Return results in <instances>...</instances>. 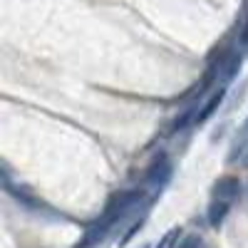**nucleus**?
Here are the masks:
<instances>
[{
    "label": "nucleus",
    "instance_id": "4",
    "mask_svg": "<svg viewBox=\"0 0 248 248\" xmlns=\"http://www.w3.org/2000/svg\"><path fill=\"white\" fill-rule=\"evenodd\" d=\"M223 99H226V90L221 87V90H216L209 99L203 102V107H201V112H199V122H206L209 117H214V114H216V109L223 105Z\"/></svg>",
    "mask_w": 248,
    "mask_h": 248
},
{
    "label": "nucleus",
    "instance_id": "7",
    "mask_svg": "<svg viewBox=\"0 0 248 248\" xmlns=\"http://www.w3.org/2000/svg\"><path fill=\"white\" fill-rule=\"evenodd\" d=\"M181 226H174V229H169L167 233H164L161 238H159V243L154 246V248H174L176 243H179V238H181Z\"/></svg>",
    "mask_w": 248,
    "mask_h": 248
},
{
    "label": "nucleus",
    "instance_id": "10",
    "mask_svg": "<svg viewBox=\"0 0 248 248\" xmlns=\"http://www.w3.org/2000/svg\"><path fill=\"white\" fill-rule=\"evenodd\" d=\"M241 43H243V47H248V20H246V25L241 30Z\"/></svg>",
    "mask_w": 248,
    "mask_h": 248
},
{
    "label": "nucleus",
    "instance_id": "6",
    "mask_svg": "<svg viewBox=\"0 0 248 248\" xmlns=\"http://www.w3.org/2000/svg\"><path fill=\"white\" fill-rule=\"evenodd\" d=\"M238 70H241V55H238V52H231L229 57H226L223 67H221V79H223V85H229V82L238 75Z\"/></svg>",
    "mask_w": 248,
    "mask_h": 248
},
{
    "label": "nucleus",
    "instance_id": "9",
    "mask_svg": "<svg viewBox=\"0 0 248 248\" xmlns=\"http://www.w3.org/2000/svg\"><path fill=\"white\" fill-rule=\"evenodd\" d=\"M179 248H203V243H201V238L191 236V238H184V243Z\"/></svg>",
    "mask_w": 248,
    "mask_h": 248
},
{
    "label": "nucleus",
    "instance_id": "1",
    "mask_svg": "<svg viewBox=\"0 0 248 248\" xmlns=\"http://www.w3.org/2000/svg\"><path fill=\"white\" fill-rule=\"evenodd\" d=\"M174 174V167H171V161L167 154H159L149 167H147V179H144V184H147V189H152V194H161V189L169 184Z\"/></svg>",
    "mask_w": 248,
    "mask_h": 248
},
{
    "label": "nucleus",
    "instance_id": "8",
    "mask_svg": "<svg viewBox=\"0 0 248 248\" xmlns=\"http://www.w3.org/2000/svg\"><path fill=\"white\" fill-rule=\"evenodd\" d=\"M144 221H147V216H141L139 221H134V223L129 226V231L124 233L122 238H119V248H124V246H129V241H132V238H134V236H137V233L141 231V226H144Z\"/></svg>",
    "mask_w": 248,
    "mask_h": 248
},
{
    "label": "nucleus",
    "instance_id": "3",
    "mask_svg": "<svg viewBox=\"0 0 248 248\" xmlns=\"http://www.w3.org/2000/svg\"><path fill=\"white\" fill-rule=\"evenodd\" d=\"M229 211H231V201L214 199V201L209 203V211H206V218H209V226L218 229V226L226 221V216H229Z\"/></svg>",
    "mask_w": 248,
    "mask_h": 248
},
{
    "label": "nucleus",
    "instance_id": "2",
    "mask_svg": "<svg viewBox=\"0 0 248 248\" xmlns=\"http://www.w3.org/2000/svg\"><path fill=\"white\" fill-rule=\"evenodd\" d=\"M238 194H241V181L236 176H223L214 186V199H223V201L233 203L238 199Z\"/></svg>",
    "mask_w": 248,
    "mask_h": 248
},
{
    "label": "nucleus",
    "instance_id": "5",
    "mask_svg": "<svg viewBox=\"0 0 248 248\" xmlns=\"http://www.w3.org/2000/svg\"><path fill=\"white\" fill-rule=\"evenodd\" d=\"M199 112H201V107H199V105H191L189 109H184V112L174 119L171 132H184L186 127H191L194 122H199Z\"/></svg>",
    "mask_w": 248,
    "mask_h": 248
}]
</instances>
